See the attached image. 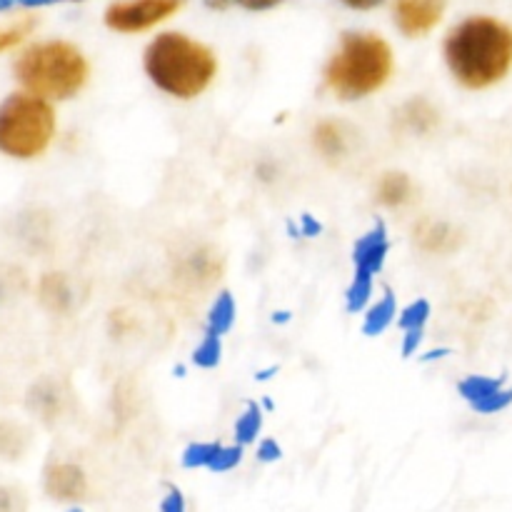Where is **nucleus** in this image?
<instances>
[{"instance_id":"18","label":"nucleus","mask_w":512,"mask_h":512,"mask_svg":"<svg viewBox=\"0 0 512 512\" xmlns=\"http://www.w3.org/2000/svg\"><path fill=\"white\" fill-rule=\"evenodd\" d=\"M373 278L375 275L355 270L353 280H350L348 290H345V308H348V313L358 315L360 310L368 308L370 298H373Z\"/></svg>"},{"instance_id":"22","label":"nucleus","mask_w":512,"mask_h":512,"mask_svg":"<svg viewBox=\"0 0 512 512\" xmlns=\"http://www.w3.org/2000/svg\"><path fill=\"white\" fill-rule=\"evenodd\" d=\"M40 295L50 310H65L70 305V285L65 275H45L40 283Z\"/></svg>"},{"instance_id":"15","label":"nucleus","mask_w":512,"mask_h":512,"mask_svg":"<svg viewBox=\"0 0 512 512\" xmlns=\"http://www.w3.org/2000/svg\"><path fill=\"white\" fill-rule=\"evenodd\" d=\"M505 388V378L503 375H468L458 383V393L460 398L468 400L470 405L480 403V400L490 398L493 393Z\"/></svg>"},{"instance_id":"12","label":"nucleus","mask_w":512,"mask_h":512,"mask_svg":"<svg viewBox=\"0 0 512 512\" xmlns=\"http://www.w3.org/2000/svg\"><path fill=\"white\" fill-rule=\"evenodd\" d=\"M45 490L58 500H78L85 493V475L78 465L58 463L45 473Z\"/></svg>"},{"instance_id":"25","label":"nucleus","mask_w":512,"mask_h":512,"mask_svg":"<svg viewBox=\"0 0 512 512\" xmlns=\"http://www.w3.org/2000/svg\"><path fill=\"white\" fill-rule=\"evenodd\" d=\"M240 460H243V445H223L220 448V453L215 455L213 465H210V473H230V470H235L240 465Z\"/></svg>"},{"instance_id":"16","label":"nucleus","mask_w":512,"mask_h":512,"mask_svg":"<svg viewBox=\"0 0 512 512\" xmlns=\"http://www.w3.org/2000/svg\"><path fill=\"white\" fill-rule=\"evenodd\" d=\"M233 325H235V298L228 293V290H223V293H218V298L213 300V305H210L208 310V330L223 338L225 333L233 330Z\"/></svg>"},{"instance_id":"11","label":"nucleus","mask_w":512,"mask_h":512,"mask_svg":"<svg viewBox=\"0 0 512 512\" xmlns=\"http://www.w3.org/2000/svg\"><path fill=\"white\" fill-rule=\"evenodd\" d=\"M415 243H418L420 250L433 255H450L458 250L460 245V233L455 225L445 223V220H433L425 218L415 225L413 230Z\"/></svg>"},{"instance_id":"6","label":"nucleus","mask_w":512,"mask_h":512,"mask_svg":"<svg viewBox=\"0 0 512 512\" xmlns=\"http://www.w3.org/2000/svg\"><path fill=\"white\" fill-rule=\"evenodd\" d=\"M185 0H118L105 10V25L115 33H145L180 13Z\"/></svg>"},{"instance_id":"34","label":"nucleus","mask_w":512,"mask_h":512,"mask_svg":"<svg viewBox=\"0 0 512 512\" xmlns=\"http://www.w3.org/2000/svg\"><path fill=\"white\" fill-rule=\"evenodd\" d=\"M205 5H208L210 10H225V8H230V5H233V0H203Z\"/></svg>"},{"instance_id":"28","label":"nucleus","mask_w":512,"mask_h":512,"mask_svg":"<svg viewBox=\"0 0 512 512\" xmlns=\"http://www.w3.org/2000/svg\"><path fill=\"white\" fill-rule=\"evenodd\" d=\"M283 458V448L278 445V440L265 438L263 443L258 445V460L260 463H275V460Z\"/></svg>"},{"instance_id":"23","label":"nucleus","mask_w":512,"mask_h":512,"mask_svg":"<svg viewBox=\"0 0 512 512\" xmlns=\"http://www.w3.org/2000/svg\"><path fill=\"white\" fill-rule=\"evenodd\" d=\"M428 320H430V303L425 298H418L410 305H405L398 315V325L403 333H408V330H425Z\"/></svg>"},{"instance_id":"30","label":"nucleus","mask_w":512,"mask_h":512,"mask_svg":"<svg viewBox=\"0 0 512 512\" xmlns=\"http://www.w3.org/2000/svg\"><path fill=\"white\" fill-rule=\"evenodd\" d=\"M423 335L425 330H408L403 338V358H413L418 353L420 343H423Z\"/></svg>"},{"instance_id":"9","label":"nucleus","mask_w":512,"mask_h":512,"mask_svg":"<svg viewBox=\"0 0 512 512\" xmlns=\"http://www.w3.org/2000/svg\"><path fill=\"white\" fill-rule=\"evenodd\" d=\"M390 253V238L388 228H385L383 220H375L373 228L365 235H360L353 245V265L355 270H363V273L378 275L385 268V260Z\"/></svg>"},{"instance_id":"27","label":"nucleus","mask_w":512,"mask_h":512,"mask_svg":"<svg viewBox=\"0 0 512 512\" xmlns=\"http://www.w3.org/2000/svg\"><path fill=\"white\" fill-rule=\"evenodd\" d=\"M160 512H188V503H185V495L180 493L175 485H168V493L160 500Z\"/></svg>"},{"instance_id":"7","label":"nucleus","mask_w":512,"mask_h":512,"mask_svg":"<svg viewBox=\"0 0 512 512\" xmlns=\"http://www.w3.org/2000/svg\"><path fill=\"white\" fill-rule=\"evenodd\" d=\"M448 0H395L393 18L405 38H423L443 20Z\"/></svg>"},{"instance_id":"1","label":"nucleus","mask_w":512,"mask_h":512,"mask_svg":"<svg viewBox=\"0 0 512 512\" xmlns=\"http://www.w3.org/2000/svg\"><path fill=\"white\" fill-rule=\"evenodd\" d=\"M443 55L460 85L485 90L510 73L512 30L490 15H470L450 30Z\"/></svg>"},{"instance_id":"2","label":"nucleus","mask_w":512,"mask_h":512,"mask_svg":"<svg viewBox=\"0 0 512 512\" xmlns=\"http://www.w3.org/2000/svg\"><path fill=\"white\" fill-rule=\"evenodd\" d=\"M143 68L150 83L165 95L193 100L203 95L218 75V58L200 40L168 30L150 40L143 55Z\"/></svg>"},{"instance_id":"29","label":"nucleus","mask_w":512,"mask_h":512,"mask_svg":"<svg viewBox=\"0 0 512 512\" xmlns=\"http://www.w3.org/2000/svg\"><path fill=\"white\" fill-rule=\"evenodd\" d=\"M55 3H80V0H0V10L8 8H45Z\"/></svg>"},{"instance_id":"24","label":"nucleus","mask_w":512,"mask_h":512,"mask_svg":"<svg viewBox=\"0 0 512 512\" xmlns=\"http://www.w3.org/2000/svg\"><path fill=\"white\" fill-rule=\"evenodd\" d=\"M33 25H35L33 18H25V20H18V23L8 25V28H0V53H5V50L23 43V40L30 35V30H33Z\"/></svg>"},{"instance_id":"14","label":"nucleus","mask_w":512,"mask_h":512,"mask_svg":"<svg viewBox=\"0 0 512 512\" xmlns=\"http://www.w3.org/2000/svg\"><path fill=\"white\" fill-rule=\"evenodd\" d=\"M395 315H398V300H395L393 290H385L383 298L365 313L363 333L368 338H378L395 323Z\"/></svg>"},{"instance_id":"3","label":"nucleus","mask_w":512,"mask_h":512,"mask_svg":"<svg viewBox=\"0 0 512 512\" xmlns=\"http://www.w3.org/2000/svg\"><path fill=\"white\" fill-rule=\"evenodd\" d=\"M395 68L393 48L378 33L350 30L323 70L325 85L338 100H363L378 93Z\"/></svg>"},{"instance_id":"21","label":"nucleus","mask_w":512,"mask_h":512,"mask_svg":"<svg viewBox=\"0 0 512 512\" xmlns=\"http://www.w3.org/2000/svg\"><path fill=\"white\" fill-rule=\"evenodd\" d=\"M215 268H218V263H215V255H208L205 250L198 248V250H193L188 258H185V280L208 285L210 280H213Z\"/></svg>"},{"instance_id":"8","label":"nucleus","mask_w":512,"mask_h":512,"mask_svg":"<svg viewBox=\"0 0 512 512\" xmlns=\"http://www.w3.org/2000/svg\"><path fill=\"white\" fill-rule=\"evenodd\" d=\"M358 145V130L345 120H320L313 128V148L330 163L348 158Z\"/></svg>"},{"instance_id":"4","label":"nucleus","mask_w":512,"mask_h":512,"mask_svg":"<svg viewBox=\"0 0 512 512\" xmlns=\"http://www.w3.org/2000/svg\"><path fill=\"white\" fill-rule=\"evenodd\" d=\"M85 55L65 40L35 43L15 60V78L28 93L43 100H68L88 83Z\"/></svg>"},{"instance_id":"13","label":"nucleus","mask_w":512,"mask_h":512,"mask_svg":"<svg viewBox=\"0 0 512 512\" xmlns=\"http://www.w3.org/2000/svg\"><path fill=\"white\" fill-rule=\"evenodd\" d=\"M415 185L410 180L408 173H400V170H390V173L380 175L378 185H375V198L385 208H403L413 200Z\"/></svg>"},{"instance_id":"26","label":"nucleus","mask_w":512,"mask_h":512,"mask_svg":"<svg viewBox=\"0 0 512 512\" xmlns=\"http://www.w3.org/2000/svg\"><path fill=\"white\" fill-rule=\"evenodd\" d=\"M510 405H512V388H503L498 390V393L490 395V398L475 403L473 410L480 415H498L503 413V410H508Z\"/></svg>"},{"instance_id":"33","label":"nucleus","mask_w":512,"mask_h":512,"mask_svg":"<svg viewBox=\"0 0 512 512\" xmlns=\"http://www.w3.org/2000/svg\"><path fill=\"white\" fill-rule=\"evenodd\" d=\"M343 5H348L350 10H373L378 5H383L385 0H340Z\"/></svg>"},{"instance_id":"5","label":"nucleus","mask_w":512,"mask_h":512,"mask_svg":"<svg viewBox=\"0 0 512 512\" xmlns=\"http://www.w3.org/2000/svg\"><path fill=\"white\" fill-rule=\"evenodd\" d=\"M55 135V110L33 93H15L0 105V153L18 160L38 158Z\"/></svg>"},{"instance_id":"19","label":"nucleus","mask_w":512,"mask_h":512,"mask_svg":"<svg viewBox=\"0 0 512 512\" xmlns=\"http://www.w3.org/2000/svg\"><path fill=\"white\" fill-rule=\"evenodd\" d=\"M220 358H223V338L210 330H205V335L200 338V343L193 348V355H190V363L200 370H213L220 365Z\"/></svg>"},{"instance_id":"31","label":"nucleus","mask_w":512,"mask_h":512,"mask_svg":"<svg viewBox=\"0 0 512 512\" xmlns=\"http://www.w3.org/2000/svg\"><path fill=\"white\" fill-rule=\"evenodd\" d=\"M280 3H283V0H233V5H240V8H245V10H253V13L270 10Z\"/></svg>"},{"instance_id":"10","label":"nucleus","mask_w":512,"mask_h":512,"mask_svg":"<svg viewBox=\"0 0 512 512\" xmlns=\"http://www.w3.org/2000/svg\"><path fill=\"white\" fill-rule=\"evenodd\" d=\"M438 123V108L425 98H410L393 115V128L405 135H428L438 128Z\"/></svg>"},{"instance_id":"35","label":"nucleus","mask_w":512,"mask_h":512,"mask_svg":"<svg viewBox=\"0 0 512 512\" xmlns=\"http://www.w3.org/2000/svg\"><path fill=\"white\" fill-rule=\"evenodd\" d=\"M450 350H438V353H428V358L425 360H435V358H440V355H448Z\"/></svg>"},{"instance_id":"36","label":"nucleus","mask_w":512,"mask_h":512,"mask_svg":"<svg viewBox=\"0 0 512 512\" xmlns=\"http://www.w3.org/2000/svg\"><path fill=\"white\" fill-rule=\"evenodd\" d=\"M68 512H83L80 508H73V510H68Z\"/></svg>"},{"instance_id":"20","label":"nucleus","mask_w":512,"mask_h":512,"mask_svg":"<svg viewBox=\"0 0 512 512\" xmlns=\"http://www.w3.org/2000/svg\"><path fill=\"white\" fill-rule=\"evenodd\" d=\"M223 445L218 440H200V443H190L188 448L180 455V463L185 470H198V468H210L215 460V455L220 453Z\"/></svg>"},{"instance_id":"32","label":"nucleus","mask_w":512,"mask_h":512,"mask_svg":"<svg viewBox=\"0 0 512 512\" xmlns=\"http://www.w3.org/2000/svg\"><path fill=\"white\" fill-rule=\"evenodd\" d=\"M300 225H303V228H300V235H303V238H318L320 230H323V225H320L318 220H315L313 215H308V213L300 218Z\"/></svg>"},{"instance_id":"17","label":"nucleus","mask_w":512,"mask_h":512,"mask_svg":"<svg viewBox=\"0 0 512 512\" xmlns=\"http://www.w3.org/2000/svg\"><path fill=\"white\" fill-rule=\"evenodd\" d=\"M260 430H263V408L258 403H245V410L235 420V443L238 445H250L258 440Z\"/></svg>"}]
</instances>
